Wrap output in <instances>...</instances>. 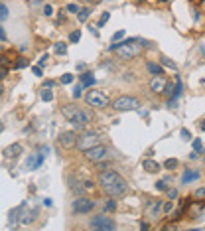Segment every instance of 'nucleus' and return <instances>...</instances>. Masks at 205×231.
<instances>
[{"label": "nucleus", "instance_id": "nucleus-1", "mask_svg": "<svg viewBox=\"0 0 205 231\" xmlns=\"http://www.w3.org/2000/svg\"><path fill=\"white\" fill-rule=\"evenodd\" d=\"M99 186L102 188L105 194H109L112 198L126 194V190H128V182L115 170H102L99 174Z\"/></svg>", "mask_w": 205, "mask_h": 231}, {"label": "nucleus", "instance_id": "nucleus-2", "mask_svg": "<svg viewBox=\"0 0 205 231\" xmlns=\"http://www.w3.org/2000/svg\"><path fill=\"white\" fill-rule=\"evenodd\" d=\"M61 115L77 128H87L93 122V113L89 109H83L79 105H63L61 107Z\"/></svg>", "mask_w": 205, "mask_h": 231}, {"label": "nucleus", "instance_id": "nucleus-3", "mask_svg": "<svg viewBox=\"0 0 205 231\" xmlns=\"http://www.w3.org/2000/svg\"><path fill=\"white\" fill-rule=\"evenodd\" d=\"M109 51H115L118 53L120 57H124V60H134V57L140 56V51H142V46L138 44V40H122V42H115Z\"/></svg>", "mask_w": 205, "mask_h": 231}, {"label": "nucleus", "instance_id": "nucleus-4", "mask_svg": "<svg viewBox=\"0 0 205 231\" xmlns=\"http://www.w3.org/2000/svg\"><path fill=\"white\" fill-rule=\"evenodd\" d=\"M112 109L118 113H124V111H138L140 109V101L136 97H130V95H122L112 101Z\"/></svg>", "mask_w": 205, "mask_h": 231}, {"label": "nucleus", "instance_id": "nucleus-5", "mask_svg": "<svg viewBox=\"0 0 205 231\" xmlns=\"http://www.w3.org/2000/svg\"><path fill=\"white\" fill-rule=\"evenodd\" d=\"M85 103H87L89 107L105 109V107H109V95L99 91V89H93V91H89V93L85 95Z\"/></svg>", "mask_w": 205, "mask_h": 231}, {"label": "nucleus", "instance_id": "nucleus-6", "mask_svg": "<svg viewBox=\"0 0 205 231\" xmlns=\"http://www.w3.org/2000/svg\"><path fill=\"white\" fill-rule=\"evenodd\" d=\"M97 144H101V138H99V134L97 132H83L79 136V140H77V148L81 150V152H87L89 148H93L97 146Z\"/></svg>", "mask_w": 205, "mask_h": 231}, {"label": "nucleus", "instance_id": "nucleus-7", "mask_svg": "<svg viewBox=\"0 0 205 231\" xmlns=\"http://www.w3.org/2000/svg\"><path fill=\"white\" fill-rule=\"evenodd\" d=\"M83 154H85V158H87L89 162H102V160L109 156V148L102 146V144H97V146L89 148L87 152H83Z\"/></svg>", "mask_w": 205, "mask_h": 231}, {"label": "nucleus", "instance_id": "nucleus-8", "mask_svg": "<svg viewBox=\"0 0 205 231\" xmlns=\"http://www.w3.org/2000/svg\"><path fill=\"white\" fill-rule=\"evenodd\" d=\"M95 209V202L91 200V198H85V196H79L75 198L73 202V211L75 213H89Z\"/></svg>", "mask_w": 205, "mask_h": 231}, {"label": "nucleus", "instance_id": "nucleus-9", "mask_svg": "<svg viewBox=\"0 0 205 231\" xmlns=\"http://www.w3.org/2000/svg\"><path fill=\"white\" fill-rule=\"evenodd\" d=\"M57 140H59V144H61L63 148L71 150V148H75V146H77V140H79V136H77V132H73V131H63V132L57 136Z\"/></svg>", "mask_w": 205, "mask_h": 231}, {"label": "nucleus", "instance_id": "nucleus-10", "mask_svg": "<svg viewBox=\"0 0 205 231\" xmlns=\"http://www.w3.org/2000/svg\"><path fill=\"white\" fill-rule=\"evenodd\" d=\"M91 227H93V229L109 231V229H115V227H116V223L112 221L111 217H107V215H95L93 219H91Z\"/></svg>", "mask_w": 205, "mask_h": 231}, {"label": "nucleus", "instance_id": "nucleus-11", "mask_svg": "<svg viewBox=\"0 0 205 231\" xmlns=\"http://www.w3.org/2000/svg\"><path fill=\"white\" fill-rule=\"evenodd\" d=\"M71 188L75 192H77V194H85V192H91L95 188V182L91 180V178H79L77 180V184H75V182H71Z\"/></svg>", "mask_w": 205, "mask_h": 231}, {"label": "nucleus", "instance_id": "nucleus-12", "mask_svg": "<svg viewBox=\"0 0 205 231\" xmlns=\"http://www.w3.org/2000/svg\"><path fill=\"white\" fill-rule=\"evenodd\" d=\"M162 209H164V206H162V202H160V200H156V202H148L146 209H144V215H146L148 219H156V217L160 215Z\"/></svg>", "mask_w": 205, "mask_h": 231}, {"label": "nucleus", "instance_id": "nucleus-13", "mask_svg": "<svg viewBox=\"0 0 205 231\" xmlns=\"http://www.w3.org/2000/svg\"><path fill=\"white\" fill-rule=\"evenodd\" d=\"M166 79L162 77V75H154L152 79H150V91L152 93H164L166 91Z\"/></svg>", "mask_w": 205, "mask_h": 231}, {"label": "nucleus", "instance_id": "nucleus-14", "mask_svg": "<svg viewBox=\"0 0 205 231\" xmlns=\"http://www.w3.org/2000/svg\"><path fill=\"white\" fill-rule=\"evenodd\" d=\"M22 144H18V142H16V144H10V146H6V148H4L2 150V154H4V158H18L20 156V154H22Z\"/></svg>", "mask_w": 205, "mask_h": 231}, {"label": "nucleus", "instance_id": "nucleus-15", "mask_svg": "<svg viewBox=\"0 0 205 231\" xmlns=\"http://www.w3.org/2000/svg\"><path fill=\"white\" fill-rule=\"evenodd\" d=\"M199 176H201V172L199 170H185L181 176V184H190V182H195L199 180Z\"/></svg>", "mask_w": 205, "mask_h": 231}, {"label": "nucleus", "instance_id": "nucleus-16", "mask_svg": "<svg viewBox=\"0 0 205 231\" xmlns=\"http://www.w3.org/2000/svg\"><path fill=\"white\" fill-rule=\"evenodd\" d=\"M142 168L146 170V172H150V174H156V172H160L162 170V166L156 162V160H152V158H146L142 162Z\"/></svg>", "mask_w": 205, "mask_h": 231}, {"label": "nucleus", "instance_id": "nucleus-17", "mask_svg": "<svg viewBox=\"0 0 205 231\" xmlns=\"http://www.w3.org/2000/svg\"><path fill=\"white\" fill-rule=\"evenodd\" d=\"M41 162H44V154H32V156L28 158V168L36 170V168L41 166Z\"/></svg>", "mask_w": 205, "mask_h": 231}, {"label": "nucleus", "instance_id": "nucleus-18", "mask_svg": "<svg viewBox=\"0 0 205 231\" xmlns=\"http://www.w3.org/2000/svg\"><path fill=\"white\" fill-rule=\"evenodd\" d=\"M26 207H28V203H20L16 209H12V211H10V219H12V221H18V219L22 221V215H24Z\"/></svg>", "mask_w": 205, "mask_h": 231}, {"label": "nucleus", "instance_id": "nucleus-19", "mask_svg": "<svg viewBox=\"0 0 205 231\" xmlns=\"http://www.w3.org/2000/svg\"><path fill=\"white\" fill-rule=\"evenodd\" d=\"M148 71H150V73H154V75H164V67L158 65V63L148 61Z\"/></svg>", "mask_w": 205, "mask_h": 231}, {"label": "nucleus", "instance_id": "nucleus-20", "mask_svg": "<svg viewBox=\"0 0 205 231\" xmlns=\"http://www.w3.org/2000/svg\"><path fill=\"white\" fill-rule=\"evenodd\" d=\"M81 83H83L85 87H93V85H95V77L91 73H83V75H81Z\"/></svg>", "mask_w": 205, "mask_h": 231}, {"label": "nucleus", "instance_id": "nucleus-21", "mask_svg": "<svg viewBox=\"0 0 205 231\" xmlns=\"http://www.w3.org/2000/svg\"><path fill=\"white\" fill-rule=\"evenodd\" d=\"M83 87H85V85H83V83H79V85H77V87H75V89L71 91V95H73V99H81V97H83Z\"/></svg>", "mask_w": 205, "mask_h": 231}, {"label": "nucleus", "instance_id": "nucleus-22", "mask_svg": "<svg viewBox=\"0 0 205 231\" xmlns=\"http://www.w3.org/2000/svg\"><path fill=\"white\" fill-rule=\"evenodd\" d=\"M40 97L41 99H44V101H51L53 99V93H51V91H50V87H44V89H41V93H40Z\"/></svg>", "mask_w": 205, "mask_h": 231}, {"label": "nucleus", "instance_id": "nucleus-23", "mask_svg": "<svg viewBox=\"0 0 205 231\" xmlns=\"http://www.w3.org/2000/svg\"><path fill=\"white\" fill-rule=\"evenodd\" d=\"M89 16H91V10H89V8H83V10L79 12V22H87Z\"/></svg>", "mask_w": 205, "mask_h": 231}, {"label": "nucleus", "instance_id": "nucleus-24", "mask_svg": "<svg viewBox=\"0 0 205 231\" xmlns=\"http://www.w3.org/2000/svg\"><path fill=\"white\" fill-rule=\"evenodd\" d=\"M79 40H81V32L79 30H75V32L69 34V42H71V44H75V42H79Z\"/></svg>", "mask_w": 205, "mask_h": 231}, {"label": "nucleus", "instance_id": "nucleus-25", "mask_svg": "<svg viewBox=\"0 0 205 231\" xmlns=\"http://www.w3.org/2000/svg\"><path fill=\"white\" fill-rule=\"evenodd\" d=\"M109 18H111V14H109V12H105V14H102L101 18H99V22H97V26H99V28H101V26H105L107 22H109Z\"/></svg>", "mask_w": 205, "mask_h": 231}, {"label": "nucleus", "instance_id": "nucleus-26", "mask_svg": "<svg viewBox=\"0 0 205 231\" xmlns=\"http://www.w3.org/2000/svg\"><path fill=\"white\" fill-rule=\"evenodd\" d=\"M164 166H166L168 170H172V168H176V166H177V160H176V158H168V160L164 162Z\"/></svg>", "mask_w": 205, "mask_h": 231}, {"label": "nucleus", "instance_id": "nucleus-27", "mask_svg": "<svg viewBox=\"0 0 205 231\" xmlns=\"http://www.w3.org/2000/svg\"><path fill=\"white\" fill-rule=\"evenodd\" d=\"M53 50H55L57 53H65V51H67V46L59 42V44H55V46H53Z\"/></svg>", "mask_w": 205, "mask_h": 231}, {"label": "nucleus", "instance_id": "nucleus-28", "mask_svg": "<svg viewBox=\"0 0 205 231\" xmlns=\"http://www.w3.org/2000/svg\"><path fill=\"white\" fill-rule=\"evenodd\" d=\"M67 12H71V14H77V12H81L79 10V6L75 2H71V4H67Z\"/></svg>", "mask_w": 205, "mask_h": 231}, {"label": "nucleus", "instance_id": "nucleus-29", "mask_svg": "<svg viewBox=\"0 0 205 231\" xmlns=\"http://www.w3.org/2000/svg\"><path fill=\"white\" fill-rule=\"evenodd\" d=\"M105 209H107V211H115V209H116V202H112V200H109V202H107V203H105Z\"/></svg>", "mask_w": 205, "mask_h": 231}, {"label": "nucleus", "instance_id": "nucleus-30", "mask_svg": "<svg viewBox=\"0 0 205 231\" xmlns=\"http://www.w3.org/2000/svg\"><path fill=\"white\" fill-rule=\"evenodd\" d=\"M162 65H166V67H172V69H176V63L168 60V57H162Z\"/></svg>", "mask_w": 205, "mask_h": 231}, {"label": "nucleus", "instance_id": "nucleus-31", "mask_svg": "<svg viewBox=\"0 0 205 231\" xmlns=\"http://www.w3.org/2000/svg\"><path fill=\"white\" fill-rule=\"evenodd\" d=\"M180 134H181V138H183V140H191V132L187 131V128H181Z\"/></svg>", "mask_w": 205, "mask_h": 231}, {"label": "nucleus", "instance_id": "nucleus-32", "mask_svg": "<svg viewBox=\"0 0 205 231\" xmlns=\"http://www.w3.org/2000/svg\"><path fill=\"white\" fill-rule=\"evenodd\" d=\"M156 188H158L160 192H166V190H168V180H162V182H158V184H156Z\"/></svg>", "mask_w": 205, "mask_h": 231}, {"label": "nucleus", "instance_id": "nucleus-33", "mask_svg": "<svg viewBox=\"0 0 205 231\" xmlns=\"http://www.w3.org/2000/svg\"><path fill=\"white\" fill-rule=\"evenodd\" d=\"M71 81H73V75H69V73H65V75L61 77V83H63V85H69Z\"/></svg>", "mask_w": 205, "mask_h": 231}, {"label": "nucleus", "instance_id": "nucleus-34", "mask_svg": "<svg viewBox=\"0 0 205 231\" xmlns=\"http://www.w3.org/2000/svg\"><path fill=\"white\" fill-rule=\"evenodd\" d=\"M120 38H124V30H118V32H115V36H112V42H118Z\"/></svg>", "mask_w": 205, "mask_h": 231}, {"label": "nucleus", "instance_id": "nucleus-35", "mask_svg": "<svg viewBox=\"0 0 205 231\" xmlns=\"http://www.w3.org/2000/svg\"><path fill=\"white\" fill-rule=\"evenodd\" d=\"M26 65H28L26 57H20V60H18V63H16V69H22V67H26Z\"/></svg>", "mask_w": 205, "mask_h": 231}, {"label": "nucleus", "instance_id": "nucleus-36", "mask_svg": "<svg viewBox=\"0 0 205 231\" xmlns=\"http://www.w3.org/2000/svg\"><path fill=\"white\" fill-rule=\"evenodd\" d=\"M166 194H168L172 200H176V198H177V190H174V188H168V190H166Z\"/></svg>", "mask_w": 205, "mask_h": 231}, {"label": "nucleus", "instance_id": "nucleus-37", "mask_svg": "<svg viewBox=\"0 0 205 231\" xmlns=\"http://www.w3.org/2000/svg\"><path fill=\"white\" fill-rule=\"evenodd\" d=\"M201 148H203V142L199 140V138H195V140H193V150H197V152H199Z\"/></svg>", "mask_w": 205, "mask_h": 231}, {"label": "nucleus", "instance_id": "nucleus-38", "mask_svg": "<svg viewBox=\"0 0 205 231\" xmlns=\"http://www.w3.org/2000/svg\"><path fill=\"white\" fill-rule=\"evenodd\" d=\"M172 209H174V202H168L164 206V213H172Z\"/></svg>", "mask_w": 205, "mask_h": 231}, {"label": "nucleus", "instance_id": "nucleus-39", "mask_svg": "<svg viewBox=\"0 0 205 231\" xmlns=\"http://www.w3.org/2000/svg\"><path fill=\"white\" fill-rule=\"evenodd\" d=\"M0 10H2V14H0V16H2V20H6L8 18V6H6V4H2V8H0Z\"/></svg>", "mask_w": 205, "mask_h": 231}, {"label": "nucleus", "instance_id": "nucleus-40", "mask_svg": "<svg viewBox=\"0 0 205 231\" xmlns=\"http://www.w3.org/2000/svg\"><path fill=\"white\" fill-rule=\"evenodd\" d=\"M195 198H205V188H197V190H195Z\"/></svg>", "mask_w": 205, "mask_h": 231}, {"label": "nucleus", "instance_id": "nucleus-41", "mask_svg": "<svg viewBox=\"0 0 205 231\" xmlns=\"http://www.w3.org/2000/svg\"><path fill=\"white\" fill-rule=\"evenodd\" d=\"M44 14H46V16H51V14H53V8L50 6V4H46V6H44Z\"/></svg>", "mask_w": 205, "mask_h": 231}, {"label": "nucleus", "instance_id": "nucleus-42", "mask_svg": "<svg viewBox=\"0 0 205 231\" xmlns=\"http://www.w3.org/2000/svg\"><path fill=\"white\" fill-rule=\"evenodd\" d=\"M46 61H47V53H44V56L37 60V65H40V67H41V65H46Z\"/></svg>", "mask_w": 205, "mask_h": 231}, {"label": "nucleus", "instance_id": "nucleus-43", "mask_svg": "<svg viewBox=\"0 0 205 231\" xmlns=\"http://www.w3.org/2000/svg\"><path fill=\"white\" fill-rule=\"evenodd\" d=\"M32 71H34V73L37 75V77H40V75H41V67H40V65H36L34 69H32Z\"/></svg>", "mask_w": 205, "mask_h": 231}, {"label": "nucleus", "instance_id": "nucleus-44", "mask_svg": "<svg viewBox=\"0 0 205 231\" xmlns=\"http://www.w3.org/2000/svg\"><path fill=\"white\" fill-rule=\"evenodd\" d=\"M197 156H199V152H197V150H193V152H191V154H190V158H191V160H195V158H197Z\"/></svg>", "mask_w": 205, "mask_h": 231}, {"label": "nucleus", "instance_id": "nucleus-45", "mask_svg": "<svg viewBox=\"0 0 205 231\" xmlns=\"http://www.w3.org/2000/svg\"><path fill=\"white\" fill-rule=\"evenodd\" d=\"M0 38H2V44H4V42H6V32L4 30H0Z\"/></svg>", "mask_w": 205, "mask_h": 231}, {"label": "nucleus", "instance_id": "nucleus-46", "mask_svg": "<svg viewBox=\"0 0 205 231\" xmlns=\"http://www.w3.org/2000/svg\"><path fill=\"white\" fill-rule=\"evenodd\" d=\"M199 128H201V131H205V121L201 122V125H199Z\"/></svg>", "mask_w": 205, "mask_h": 231}, {"label": "nucleus", "instance_id": "nucleus-47", "mask_svg": "<svg viewBox=\"0 0 205 231\" xmlns=\"http://www.w3.org/2000/svg\"><path fill=\"white\" fill-rule=\"evenodd\" d=\"M193 2H201V0H193Z\"/></svg>", "mask_w": 205, "mask_h": 231}, {"label": "nucleus", "instance_id": "nucleus-48", "mask_svg": "<svg viewBox=\"0 0 205 231\" xmlns=\"http://www.w3.org/2000/svg\"><path fill=\"white\" fill-rule=\"evenodd\" d=\"M136 2H144V0H136Z\"/></svg>", "mask_w": 205, "mask_h": 231}, {"label": "nucleus", "instance_id": "nucleus-49", "mask_svg": "<svg viewBox=\"0 0 205 231\" xmlns=\"http://www.w3.org/2000/svg\"><path fill=\"white\" fill-rule=\"evenodd\" d=\"M164 2H170V0H164Z\"/></svg>", "mask_w": 205, "mask_h": 231}]
</instances>
